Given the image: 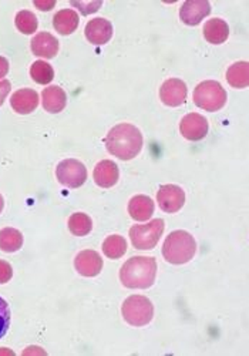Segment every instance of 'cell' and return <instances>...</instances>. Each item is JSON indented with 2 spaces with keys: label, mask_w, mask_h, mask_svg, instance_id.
<instances>
[{
  "label": "cell",
  "mask_w": 249,
  "mask_h": 356,
  "mask_svg": "<svg viewBox=\"0 0 249 356\" xmlns=\"http://www.w3.org/2000/svg\"><path fill=\"white\" fill-rule=\"evenodd\" d=\"M35 6L38 9H40L42 12H47V10H51L56 6V2H54V0H51V2H35Z\"/></svg>",
  "instance_id": "obj_32"
},
{
  "label": "cell",
  "mask_w": 249,
  "mask_h": 356,
  "mask_svg": "<svg viewBox=\"0 0 249 356\" xmlns=\"http://www.w3.org/2000/svg\"><path fill=\"white\" fill-rule=\"evenodd\" d=\"M10 106L19 114H30L39 106V95L32 88H20L12 96Z\"/></svg>",
  "instance_id": "obj_14"
},
{
  "label": "cell",
  "mask_w": 249,
  "mask_h": 356,
  "mask_svg": "<svg viewBox=\"0 0 249 356\" xmlns=\"http://www.w3.org/2000/svg\"><path fill=\"white\" fill-rule=\"evenodd\" d=\"M186 95H188L186 84L179 79H168L160 88V99L168 107H178L184 104Z\"/></svg>",
  "instance_id": "obj_10"
},
{
  "label": "cell",
  "mask_w": 249,
  "mask_h": 356,
  "mask_svg": "<svg viewBox=\"0 0 249 356\" xmlns=\"http://www.w3.org/2000/svg\"><path fill=\"white\" fill-rule=\"evenodd\" d=\"M154 201L147 195H136L129 202V214L136 221H148L154 214Z\"/></svg>",
  "instance_id": "obj_19"
},
{
  "label": "cell",
  "mask_w": 249,
  "mask_h": 356,
  "mask_svg": "<svg viewBox=\"0 0 249 356\" xmlns=\"http://www.w3.org/2000/svg\"><path fill=\"white\" fill-rule=\"evenodd\" d=\"M53 26L60 35H72L79 26V15L72 9H61L54 15Z\"/></svg>",
  "instance_id": "obj_20"
},
{
  "label": "cell",
  "mask_w": 249,
  "mask_h": 356,
  "mask_svg": "<svg viewBox=\"0 0 249 356\" xmlns=\"http://www.w3.org/2000/svg\"><path fill=\"white\" fill-rule=\"evenodd\" d=\"M10 81L9 80H0V106H2L10 93Z\"/></svg>",
  "instance_id": "obj_30"
},
{
  "label": "cell",
  "mask_w": 249,
  "mask_h": 356,
  "mask_svg": "<svg viewBox=\"0 0 249 356\" xmlns=\"http://www.w3.org/2000/svg\"><path fill=\"white\" fill-rule=\"evenodd\" d=\"M157 275V261L152 257H133L120 270L121 284L130 289L150 288Z\"/></svg>",
  "instance_id": "obj_2"
},
{
  "label": "cell",
  "mask_w": 249,
  "mask_h": 356,
  "mask_svg": "<svg viewBox=\"0 0 249 356\" xmlns=\"http://www.w3.org/2000/svg\"><path fill=\"white\" fill-rule=\"evenodd\" d=\"M42 99H43L45 110L49 113H53V114L65 110L66 103H67V96H66L65 90L58 86L46 87L42 93Z\"/></svg>",
  "instance_id": "obj_18"
},
{
  "label": "cell",
  "mask_w": 249,
  "mask_h": 356,
  "mask_svg": "<svg viewBox=\"0 0 249 356\" xmlns=\"http://www.w3.org/2000/svg\"><path fill=\"white\" fill-rule=\"evenodd\" d=\"M204 38L211 44H223L228 40L230 27L223 19H211L204 26Z\"/></svg>",
  "instance_id": "obj_17"
},
{
  "label": "cell",
  "mask_w": 249,
  "mask_h": 356,
  "mask_svg": "<svg viewBox=\"0 0 249 356\" xmlns=\"http://www.w3.org/2000/svg\"><path fill=\"white\" fill-rule=\"evenodd\" d=\"M211 13V5L207 0H188L181 6L179 17L186 26L200 24Z\"/></svg>",
  "instance_id": "obj_13"
},
{
  "label": "cell",
  "mask_w": 249,
  "mask_h": 356,
  "mask_svg": "<svg viewBox=\"0 0 249 356\" xmlns=\"http://www.w3.org/2000/svg\"><path fill=\"white\" fill-rule=\"evenodd\" d=\"M76 271L87 278L97 277L103 270V259L100 254L93 250H84L80 254H77L74 259Z\"/></svg>",
  "instance_id": "obj_11"
},
{
  "label": "cell",
  "mask_w": 249,
  "mask_h": 356,
  "mask_svg": "<svg viewBox=\"0 0 249 356\" xmlns=\"http://www.w3.org/2000/svg\"><path fill=\"white\" fill-rule=\"evenodd\" d=\"M72 5L74 6V8H77L80 12H81V15H84V16H87V15H91V13H96L100 8H102V2H72Z\"/></svg>",
  "instance_id": "obj_28"
},
{
  "label": "cell",
  "mask_w": 249,
  "mask_h": 356,
  "mask_svg": "<svg viewBox=\"0 0 249 356\" xmlns=\"http://www.w3.org/2000/svg\"><path fill=\"white\" fill-rule=\"evenodd\" d=\"M121 314L131 326H145L154 316V307L145 296L131 295L122 302Z\"/></svg>",
  "instance_id": "obj_5"
},
{
  "label": "cell",
  "mask_w": 249,
  "mask_h": 356,
  "mask_svg": "<svg viewBox=\"0 0 249 356\" xmlns=\"http://www.w3.org/2000/svg\"><path fill=\"white\" fill-rule=\"evenodd\" d=\"M179 131L186 140L200 141L208 134L207 118L198 113L186 114L179 123Z\"/></svg>",
  "instance_id": "obj_8"
},
{
  "label": "cell",
  "mask_w": 249,
  "mask_h": 356,
  "mask_svg": "<svg viewBox=\"0 0 249 356\" xmlns=\"http://www.w3.org/2000/svg\"><path fill=\"white\" fill-rule=\"evenodd\" d=\"M3 205H5V201H3V197L0 195V213L3 211Z\"/></svg>",
  "instance_id": "obj_33"
},
{
  "label": "cell",
  "mask_w": 249,
  "mask_h": 356,
  "mask_svg": "<svg viewBox=\"0 0 249 356\" xmlns=\"http://www.w3.org/2000/svg\"><path fill=\"white\" fill-rule=\"evenodd\" d=\"M127 251V243L121 235H110L103 243V252L110 259H118Z\"/></svg>",
  "instance_id": "obj_23"
},
{
  "label": "cell",
  "mask_w": 249,
  "mask_h": 356,
  "mask_svg": "<svg viewBox=\"0 0 249 356\" xmlns=\"http://www.w3.org/2000/svg\"><path fill=\"white\" fill-rule=\"evenodd\" d=\"M197 251L194 236L186 231L171 232L163 245V255L167 262L172 265H182L190 262Z\"/></svg>",
  "instance_id": "obj_3"
},
{
  "label": "cell",
  "mask_w": 249,
  "mask_h": 356,
  "mask_svg": "<svg viewBox=\"0 0 249 356\" xmlns=\"http://www.w3.org/2000/svg\"><path fill=\"white\" fill-rule=\"evenodd\" d=\"M227 81L235 88H245L249 84V65L236 62L227 70Z\"/></svg>",
  "instance_id": "obj_21"
},
{
  "label": "cell",
  "mask_w": 249,
  "mask_h": 356,
  "mask_svg": "<svg viewBox=\"0 0 249 356\" xmlns=\"http://www.w3.org/2000/svg\"><path fill=\"white\" fill-rule=\"evenodd\" d=\"M30 76L38 84H49L54 79V70L45 60H38L30 67Z\"/></svg>",
  "instance_id": "obj_26"
},
{
  "label": "cell",
  "mask_w": 249,
  "mask_h": 356,
  "mask_svg": "<svg viewBox=\"0 0 249 356\" xmlns=\"http://www.w3.org/2000/svg\"><path fill=\"white\" fill-rule=\"evenodd\" d=\"M23 245V235L16 228H3L0 231V250L5 252H16Z\"/></svg>",
  "instance_id": "obj_22"
},
{
  "label": "cell",
  "mask_w": 249,
  "mask_h": 356,
  "mask_svg": "<svg viewBox=\"0 0 249 356\" xmlns=\"http://www.w3.org/2000/svg\"><path fill=\"white\" fill-rule=\"evenodd\" d=\"M93 222L91 218L84 213H74L69 218V229L76 236H84L91 232Z\"/></svg>",
  "instance_id": "obj_25"
},
{
  "label": "cell",
  "mask_w": 249,
  "mask_h": 356,
  "mask_svg": "<svg viewBox=\"0 0 249 356\" xmlns=\"http://www.w3.org/2000/svg\"><path fill=\"white\" fill-rule=\"evenodd\" d=\"M15 24L17 27V31L23 35H33L38 31V17L35 16L33 12L30 10H20L16 15Z\"/></svg>",
  "instance_id": "obj_24"
},
{
  "label": "cell",
  "mask_w": 249,
  "mask_h": 356,
  "mask_svg": "<svg viewBox=\"0 0 249 356\" xmlns=\"http://www.w3.org/2000/svg\"><path fill=\"white\" fill-rule=\"evenodd\" d=\"M30 47H32L33 54L38 57L53 58L58 51V42L53 35L40 32L30 42Z\"/></svg>",
  "instance_id": "obj_16"
},
{
  "label": "cell",
  "mask_w": 249,
  "mask_h": 356,
  "mask_svg": "<svg viewBox=\"0 0 249 356\" xmlns=\"http://www.w3.org/2000/svg\"><path fill=\"white\" fill-rule=\"evenodd\" d=\"M93 177H95V181L99 187L111 188L118 181L120 171H118V167L115 163H113L110 160H103L96 165L95 172H93Z\"/></svg>",
  "instance_id": "obj_15"
},
{
  "label": "cell",
  "mask_w": 249,
  "mask_h": 356,
  "mask_svg": "<svg viewBox=\"0 0 249 356\" xmlns=\"http://www.w3.org/2000/svg\"><path fill=\"white\" fill-rule=\"evenodd\" d=\"M84 35L91 44H106L113 38V24L107 19L96 17L86 24Z\"/></svg>",
  "instance_id": "obj_12"
},
{
  "label": "cell",
  "mask_w": 249,
  "mask_h": 356,
  "mask_svg": "<svg viewBox=\"0 0 249 356\" xmlns=\"http://www.w3.org/2000/svg\"><path fill=\"white\" fill-rule=\"evenodd\" d=\"M157 201H159L160 209L164 213L174 214L182 209V205L185 202V193L178 186L167 184L159 190Z\"/></svg>",
  "instance_id": "obj_9"
},
{
  "label": "cell",
  "mask_w": 249,
  "mask_h": 356,
  "mask_svg": "<svg viewBox=\"0 0 249 356\" xmlns=\"http://www.w3.org/2000/svg\"><path fill=\"white\" fill-rule=\"evenodd\" d=\"M9 325H10V308L3 298H0V339L6 335Z\"/></svg>",
  "instance_id": "obj_27"
},
{
  "label": "cell",
  "mask_w": 249,
  "mask_h": 356,
  "mask_svg": "<svg viewBox=\"0 0 249 356\" xmlns=\"http://www.w3.org/2000/svg\"><path fill=\"white\" fill-rule=\"evenodd\" d=\"M106 148L111 156L120 160H133L140 154L143 148V134L133 124H117L106 137Z\"/></svg>",
  "instance_id": "obj_1"
},
{
  "label": "cell",
  "mask_w": 249,
  "mask_h": 356,
  "mask_svg": "<svg viewBox=\"0 0 249 356\" xmlns=\"http://www.w3.org/2000/svg\"><path fill=\"white\" fill-rule=\"evenodd\" d=\"M194 103L207 111L221 110L227 103L225 88L218 81L205 80L195 87Z\"/></svg>",
  "instance_id": "obj_4"
},
{
  "label": "cell",
  "mask_w": 249,
  "mask_h": 356,
  "mask_svg": "<svg viewBox=\"0 0 249 356\" xmlns=\"http://www.w3.org/2000/svg\"><path fill=\"white\" fill-rule=\"evenodd\" d=\"M13 271L9 262L0 259V284H6L12 280Z\"/></svg>",
  "instance_id": "obj_29"
},
{
  "label": "cell",
  "mask_w": 249,
  "mask_h": 356,
  "mask_svg": "<svg viewBox=\"0 0 249 356\" xmlns=\"http://www.w3.org/2000/svg\"><path fill=\"white\" fill-rule=\"evenodd\" d=\"M9 73V62L0 56V79H3Z\"/></svg>",
  "instance_id": "obj_31"
},
{
  "label": "cell",
  "mask_w": 249,
  "mask_h": 356,
  "mask_svg": "<svg viewBox=\"0 0 249 356\" xmlns=\"http://www.w3.org/2000/svg\"><path fill=\"white\" fill-rule=\"evenodd\" d=\"M56 177L61 186L67 188H79L87 180V168L81 161L67 159L58 163L56 168Z\"/></svg>",
  "instance_id": "obj_7"
},
{
  "label": "cell",
  "mask_w": 249,
  "mask_h": 356,
  "mask_svg": "<svg viewBox=\"0 0 249 356\" xmlns=\"http://www.w3.org/2000/svg\"><path fill=\"white\" fill-rule=\"evenodd\" d=\"M164 221L161 218L152 220L145 225H133L130 228V240L137 250H152L159 244L164 234Z\"/></svg>",
  "instance_id": "obj_6"
}]
</instances>
